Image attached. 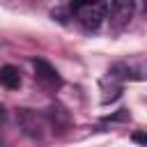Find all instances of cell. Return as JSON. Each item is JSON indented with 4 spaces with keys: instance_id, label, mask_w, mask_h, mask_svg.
<instances>
[{
    "instance_id": "cell-5",
    "label": "cell",
    "mask_w": 147,
    "mask_h": 147,
    "mask_svg": "<svg viewBox=\"0 0 147 147\" xmlns=\"http://www.w3.org/2000/svg\"><path fill=\"white\" fill-rule=\"evenodd\" d=\"M133 140H136V142H140V145H145V142H147V138H145L142 133H133Z\"/></svg>"
},
{
    "instance_id": "cell-4",
    "label": "cell",
    "mask_w": 147,
    "mask_h": 147,
    "mask_svg": "<svg viewBox=\"0 0 147 147\" xmlns=\"http://www.w3.org/2000/svg\"><path fill=\"white\" fill-rule=\"evenodd\" d=\"M0 85L7 87V90H18L21 85V71L11 64H5L0 67Z\"/></svg>"
},
{
    "instance_id": "cell-3",
    "label": "cell",
    "mask_w": 147,
    "mask_h": 147,
    "mask_svg": "<svg viewBox=\"0 0 147 147\" xmlns=\"http://www.w3.org/2000/svg\"><path fill=\"white\" fill-rule=\"evenodd\" d=\"M18 119H21V124H23V131L28 133V136H32V138H39L41 136V117L37 115V113H32V110H21L18 113Z\"/></svg>"
},
{
    "instance_id": "cell-1",
    "label": "cell",
    "mask_w": 147,
    "mask_h": 147,
    "mask_svg": "<svg viewBox=\"0 0 147 147\" xmlns=\"http://www.w3.org/2000/svg\"><path fill=\"white\" fill-rule=\"evenodd\" d=\"M71 14L85 30H96L103 21V7L99 2H74Z\"/></svg>"
},
{
    "instance_id": "cell-2",
    "label": "cell",
    "mask_w": 147,
    "mask_h": 147,
    "mask_svg": "<svg viewBox=\"0 0 147 147\" xmlns=\"http://www.w3.org/2000/svg\"><path fill=\"white\" fill-rule=\"evenodd\" d=\"M32 67H34L37 78H39L41 83H46L48 87H57V85L62 83V78H60L57 69H55L53 64H48L46 60H32Z\"/></svg>"
}]
</instances>
